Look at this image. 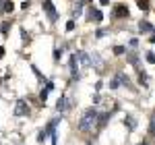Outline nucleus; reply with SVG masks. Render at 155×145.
Wrapping results in <instances>:
<instances>
[{
    "mask_svg": "<svg viewBox=\"0 0 155 145\" xmlns=\"http://www.w3.org/2000/svg\"><path fill=\"white\" fill-rule=\"evenodd\" d=\"M97 112L95 108H89V110H85L83 112V116L79 118V131L81 133H89L93 126H95V122H97Z\"/></svg>",
    "mask_w": 155,
    "mask_h": 145,
    "instance_id": "obj_1",
    "label": "nucleus"
},
{
    "mask_svg": "<svg viewBox=\"0 0 155 145\" xmlns=\"http://www.w3.org/2000/svg\"><path fill=\"white\" fill-rule=\"evenodd\" d=\"M56 124H58V118H56V120H52L48 124V126H46V129H44V131H41V133L37 135V139H39V143H44V141H46V139H48L50 135L54 133V131H56Z\"/></svg>",
    "mask_w": 155,
    "mask_h": 145,
    "instance_id": "obj_2",
    "label": "nucleus"
},
{
    "mask_svg": "<svg viewBox=\"0 0 155 145\" xmlns=\"http://www.w3.org/2000/svg\"><path fill=\"white\" fill-rule=\"evenodd\" d=\"M44 12L48 15V19L54 23L56 19H58V12H56V8H54V4H52V0H44Z\"/></svg>",
    "mask_w": 155,
    "mask_h": 145,
    "instance_id": "obj_3",
    "label": "nucleus"
},
{
    "mask_svg": "<svg viewBox=\"0 0 155 145\" xmlns=\"http://www.w3.org/2000/svg\"><path fill=\"white\" fill-rule=\"evenodd\" d=\"M15 116H29V104L25 99H19L15 106Z\"/></svg>",
    "mask_w": 155,
    "mask_h": 145,
    "instance_id": "obj_4",
    "label": "nucleus"
},
{
    "mask_svg": "<svg viewBox=\"0 0 155 145\" xmlns=\"http://www.w3.org/2000/svg\"><path fill=\"white\" fill-rule=\"evenodd\" d=\"M56 108H58V112H66V110L72 108V102L68 99V96H60L58 102H56Z\"/></svg>",
    "mask_w": 155,
    "mask_h": 145,
    "instance_id": "obj_5",
    "label": "nucleus"
},
{
    "mask_svg": "<svg viewBox=\"0 0 155 145\" xmlns=\"http://www.w3.org/2000/svg\"><path fill=\"white\" fill-rule=\"evenodd\" d=\"M71 75L72 79H79V64H77V54H71Z\"/></svg>",
    "mask_w": 155,
    "mask_h": 145,
    "instance_id": "obj_6",
    "label": "nucleus"
},
{
    "mask_svg": "<svg viewBox=\"0 0 155 145\" xmlns=\"http://www.w3.org/2000/svg\"><path fill=\"white\" fill-rule=\"evenodd\" d=\"M114 15H116L118 19L128 17V6H124V4H116V6H114Z\"/></svg>",
    "mask_w": 155,
    "mask_h": 145,
    "instance_id": "obj_7",
    "label": "nucleus"
},
{
    "mask_svg": "<svg viewBox=\"0 0 155 145\" xmlns=\"http://www.w3.org/2000/svg\"><path fill=\"white\" fill-rule=\"evenodd\" d=\"M77 62H79L81 66H89V64H91V56H87L85 52H77Z\"/></svg>",
    "mask_w": 155,
    "mask_h": 145,
    "instance_id": "obj_8",
    "label": "nucleus"
},
{
    "mask_svg": "<svg viewBox=\"0 0 155 145\" xmlns=\"http://www.w3.org/2000/svg\"><path fill=\"white\" fill-rule=\"evenodd\" d=\"M87 17H89V19H93V21H97V23H99V21L104 19V12L99 11V8H93V6H91V8H89V15H87Z\"/></svg>",
    "mask_w": 155,
    "mask_h": 145,
    "instance_id": "obj_9",
    "label": "nucleus"
},
{
    "mask_svg": "<svg viewBox=\"0 0 155 145\" xmlns=\"http://www.w3.org/2000/svg\"><path fill=\"white\" fill-rule=\"evenodd\" d=\"M110 116H112V112H104V114H101V116H99V114H97V122H95V126H97V129H104V126H106V122H107V118H110Z\"/></svg>",
    "mask_w": 155,
    "mask_h": 145,
    "instance_id": "obj_10",
    "label": "nucleus"
},
{
    "mask_svg": "<svg viewBox=\"0 0 155 145\" xmlns=\"http://www.w3.org/2000/svg\"><path fill=\"white\" fill-rule=\"evenodd\" d=\"M12 11H15V4H12L11 0H6V2L0 4V12H12Z\"/></svg>",
    "mask_w": 155,
    "mask_h": 145,
    "instance_id": "obj_11",
    "label": "nucleus"
},
{
    "mask_svg": "<svg viewBox=\"0 0 155 145\" xmlns=\"http://www.w3.org/2000/svg\"><path fill=\"white\" fill-rule=\"evenodd\" d=\"M139 29H141V33H149V31H153V25L149 23V21H141Z\"/></svg>",
    "mask_w": 155,
    "mask_h": 145,
    "instance_id": "obj_12",
    "label": "nucleus"
},
{
    "mask_svg": "<svg viewBox=\"0 0 155 145\" xmlns=\"http://www.w3.org/2000/svg\"><path fill=\"white\" fill-rule=\"evenodd\" d=\"M124 126H128V131H134V129H137V120H134L132 116H126V118H124Z\"/></svg>",
    "mask_w": 155,
    "mask_h": 145,
    "instance_id": "obj_13",
    "label": "nucleus"
},
{
    "mask_svg": "<svg viewBox=\"0 0 155 145\" xmlns=\"http://www.w3.org/2000/svg\"><path fill=\"white\" fill-rule=\"evenodd\" d=\"M116 79H118L120 85H128V77H126V75H122V72H118V77H116Z\"/></svg>",
    "mask_w": 155,
    "mask_h": 145,
    "instance_id": "obj_14",
    "label": "nucleus"
},
{
    "mask_svg": "<svg viewBox=\"0 0 155 145\" xmlns=\"http://www.w3.org/2000/svg\"><path fill=\"white\" fill-rule=\"evenodd\" d=\"M137 4H139L141 11H147L149 8V0H137Z\"/></svg>",
    "mask_w": 155,
    "mask_h": 145,
    "instance_id": "obj_15",
    "label": "nucleus"
},
{
    "mask_svg": "<svg viewBox=\"0 0 155 145\" xmlns=\"http://www.w3.org/2000/svg\"><path fill=\"white\" fill-rule=\"evenodd\" d=\"M139 83L147 85V72H145V71H139Z\"/></svg>",
    "mask_w": 155,
    "mask_h": 145,
    "instance_id": "obj_16",
    "label": "nucleus"
},
{
    "mask_svg": "<svg viewBox=\"0 0 155 145\" xmlns=\"http://www.w3.org/2000/svg\"><path fill=\"white\" fill-rule=\"evenodd\" d=\"M50 91H52V89L44 87V89H41V93H39V99H41V102H46V99H48V93H50Z\"/></svg>",
    "mask_w": 155,
    "mask_h": 145,
    "instance_id": "obj_17",
    "label": "nucleus"
},
{
    "mask_svg": "<svg viewBox=\"0 0 155 145\" xmlns=\"http://www.w3.org/2000/svg\"><path fill=\"white\" fill-rule=\"evenodd\" d=\"M124 52H126V48H124V46H114V54H116V56H122Z\"/></svg>",
    "mask_w": 155,
    "mask_h": 145,
    "instance_id": "obj_18",
    "label": "nucleus"
},
{
    "mask_svg": "<svg viewBox=\"0 0 155 145\" xmlns=\"http://www.w3.org/2000/svg\"><path fill=\"white\" fill-rule=\"evenodd\" d=\"M8 29H11V25H8L6 21H4V23H2V27H0V31H2V35H8Z\"/></svg>",
    "mask_w": 155,
    "mask_h": 145,
    "instance_id": "obj_19",
    "label": "nucleus"
},
{
    "mask_svg": "<svg viewBox=\"0 0 155 145\" xmlns=\"http://www.w3.org/2000/svg\"><path fill=\"white\" fill-rule=\"evenodd\" d=\"M31 71H33V72H35V75H37V79H39V81H46V77H44L41 72L37 71V66H33V64H31Z\"/></svg>",
    "mask_w": 155,
    "mask_h": 145,
    "instance_id": "obj_20",
    "label": "nucleus"
},
{
    "mask_svg": "<svg viewBox=\"0 0 155 145\" xmlns=\"http://www.w3.org/2000/svg\"><path fill=\"white\" fill-rule=\"evenodd\" d=\"M126 56H128V60H130V64H132V66H137V64H139V60H137V56H134V54H130V52H128Z\"/></svg>",
    "mask_w": 155,
    "mask_h": 145,
    "instance_id": "obj_21",
    "label": "nucleus"
},
{
    "mask_svg": "<svg viewBox=\"0 0 155 145\" xmlns=\"http://www.w3.org/2000/svg\"><path fill=\"white\" fill-rule=\"evenodd\" d=\"M60 58H62V48H56V50H54V60L58 62Z\"/></svg>",
    "mask_w": 155,
    "mask_h": 145,
    "instance_id": "obj_22",
    "label": "nucleus"
},
{
    "mask_svg": "<svg viewBox=\"0 0 155 145\" xmlns=\"http://www.w3.org/2000/svg\"><path fill=\"white\" fill-rule=\"evenodd\" d=\"M147 62L155 64V54H153V52H147Z\"/></svg>",
    "mask_w": 155,
    "mask_h": 145,
    "instance_id": "obj_23",
    "label": "nucleus"
},
{
    "mask_svg": "<svg viewBox=\"0 0 155 145\" xmlns=\"http://www.w3.org/2000/svg\"><path fill=\"white\" fill-rule=\"evenodd\" d=\"M81 8H83V2H79V4H77V8H74V15H77V17L81 15Z\"/></svg>",
    "mask_w": 155,
    "mask_h": 145,
    "instance_id": "obj_24",
    "label": "nucleus"
},
{
    "mask_svg": "<svg viewBox=\"0 0 155 145\" xmlns=\"http://www.w3.org/2000/svg\"><path fill=\"white\" fill-rule=\"evenodd\" d=\"M72 29H74V21H68L66 23V31H72Z\"/></svg>",
    "mask_w": 155,
    "mask_h": 145,
    "instance_id": "obj_25",
    "label": "nucleus"
},
{
    "mask_svg": "<svg viewBox=\"0 0 155 145\" xmlns=\"http://www.w3.org/2000/svg\"><path fill=\"white\" fill-rule=\"evenodd\" d=\"M21 37H23V42H29V35H27V31L21 29Z\"/></svg>",
    "mask_w": 155,
    "mask_h": 145,
    "instance_id": "obj_26",
    "label": "nucleus"
},
{
    "mask_svg": "<svg viewBox=\"0 0 155 145\" xmlns=\"http://www.w3.org/2000/svg\"><path fill=\"white\" fill-rule=\"evenodd\" d=\"M118 79H114V81H110V87H112V89H116V87H118Z\"/></svg>",
    "mask_w": 155,
    "mask_h": 145,
    "instance_id": "obj_27",
    "label": "nucleus"
},
{
    "mask_svg": "<svg viewBox=\"0 0 155 145\" xmlns=\"http://www.w3.org/2000/svg\"><path fill=\"white\" fill-rule=\"evenodd\" d=\"M130 48H132V50L139 48V42H137V39H130Z\"/></svg>",
    "mask_w": 155,
    "mask_h": 145,
    "instance_id": "obj_28",
    "label": "nucleus"
},
{
    "mask_svg": "<svg viewBox=\"0 0 155 145\" xmlns=\"http://www.w3.org/2000/svg\"><path fill=\"white\" fill-rule=\"evenodd\" d=\"M149 133H151V135H155V118L151 120V129H149Z\"/></svg>",
    "mask_w": 155,
    "mask_h": 145,
    "instance_id": "obj_29",
    "label": "nucleus"
},
{
    "mask_svg": "<svg viewBox=\"0 0 155 145\" xmlns=\"http://www.w3.org/2000/svg\"><path fill=\"white\" fill-rule=\"evenodd\" d=\"M106 33H107L106 29H99V31H97V37H104V35H106Z\"/></svg>",
    "mask_w": 155,
    "mask_h": 145,
    "instance_id": "obj_30",
    "label": "nucleus"
},
{
    "mask_svg": "<svg viewBox=\"0 0 155 145\" xmlns=\"http://www.w3.org/2000/svg\"><path fill=\"white\" fill-rule=\"evenodd\" d=\"M99 4H101V6H106V4H110V0H99Z\"/></svg>",
    "mask_w": 155,
    "mask_h": 145,
    "instance_id": "obj_31",
    "label": "nucleus"
},
{
    "mask_svg": "<svg viewBox=\"0 0 155 145\" xmlns=\"http://www.w3.org/2000/svg\"><path fill=\"white\" fill-rule=\"evenodd\" d=\"M2 56H4V48L0 46V58H2Z\"/></svg>",
    "mask_w": 155,
    "mask_h": 145,
    "instance_id": "obj_32",
    "label": "nucleus"
},
{
    "mask_svg": "<svg viewBox=\"0 0 155 145\" xmlns=\"http://www.w3.org/2000/svg\"><path fill=\"white\" fill-rule=\"evenodd\" d=\"M139 145H147V143H139Z\"/></svg>",
    "mask_w": 155,
    "mask_h": 145,
    "instance_id": "obj_33",
    "label": "nucleus"
},
{
    "mask_svg": "<svg viewBox=\"0 0 155 145\" xmlns=\"http://www.w3.org/2000/svg\"><path fill=\"white\" fill-rule=\"evenodd\" d=\"M153 31H155V27H153Z\"/></svg>",
    "mask_w": 155,
    "mask_h": 145,
    "instance_id": "obj_34",
    "label": "nucleus"
}]
</instances>
